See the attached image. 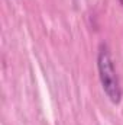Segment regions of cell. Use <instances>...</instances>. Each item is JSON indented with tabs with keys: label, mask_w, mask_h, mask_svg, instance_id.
Segmentation results:
<instances>
[{
	"label": "cell",
	"mask_w": 123,
	"mask_h": 125,
	"mask_svg": "<svg viewBox=\"0 0 123 125\" xmlns=\"http://www.w3.org/2000/svg\"><path fill=\"white\" fill-rule=\"evenodd\" d=\"M97 70H98V79L101 83V89L106 93L107 99L113 105H119L122 100V87H120L119 76L114 68V62L112 58L110 50H109L107 44H104V42H101L98 45Z\"/></svg>",
	"instance_id": "1"
},
{
	"label": "cell",
	"mask_w": 123,
	"mask_h": 125,
	"mask_svg": "<svg viewBox=\"0 0 123 125\" xmlns=\"http://www.w3.org/2000/svg\"><path fill=\"white\" fill-rule=\"evenodd\" d=\"M119 3H120V4L123 6V0H119Z\"/></svg>",
	"instance_id": "2"
}]
</instances>
